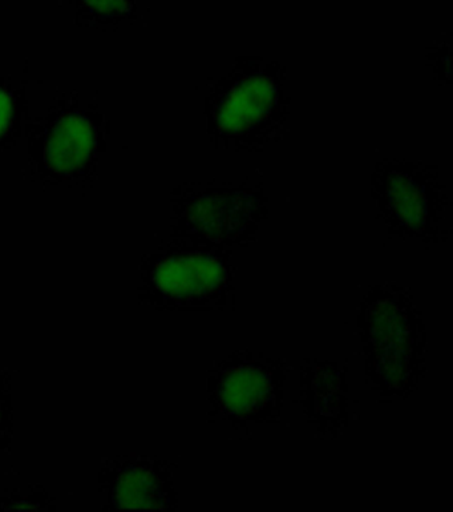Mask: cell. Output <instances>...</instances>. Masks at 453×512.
I'll return each instance as SVG.
<instances>
[{
    "label": "cell",
    "instance_id": "8",
    "mask_svg": "<svg viewBox=\"0 0 453 512\" xmlns=\"http://www.w3.org/2000/svg\"><path fill=\"white\" fill-rule=\"evenodd\" d=\"M100 126L83 110H60L48 116L34 141V152L48 175L71 179L83 175L96 157Z\"/></svg>",
    "mask_w": 453,
    "mask_h": 512
},
{
    "label": "cell",
    "instance_id": "3",
    "mask_svg": "<svg viewBox=\"0 0 453 512\" xmlns=\"http://www.w3.org/2000/svg\"><path fill=\"white\" fill-rule=\"evenodd\" d=\"M286 360L250 349L234 350L208 370V422L234 430L281 422L285 405Z\"/></svg>",
    "mask_w": 453,
    "mask_h": 512
},
{
    "label": "cell",
    "instance_id": "1",
    "mask_svg": "<svg viewBox=\"0 0 453 512\" xmlns=\"http://www.w3.org/2000/svg\"><path fill=\"white\" fill-rule=\"evenodd\" d=\"M281 64L238 58L206 95L208 135L217 147L260 151L272 143L289 114Z\"/></svg>",
    "mask_w": 453,
    "mask_h": 512
},
{
    "label": "cell",
    "instance_id": "13",
    "mask_svg": "<svg viewBox=\"0 0 453 512\" xmlns=\"http://www.w3.org/2000/svg\"><path fill=\"white\" fill-rule=\"evenodd\" d=\"M92 10L99 11L101 15H112V12H120L125 8L123 0H86Z\"/></svg>",
    "mask_w": 453,
    "mask_h": 512
},
{
    "label": "cell",
    "instance_id": "4",
    "mask_svg": "<svg viewBox=\"0 0 453 512\" xmlns=\"http://www.w3.org/2000/svg\"><path fill=\"white\" fill-rule=\"evenodd\" d=\"M172 205V237L232 252L254 243L268 219V199L258 184L184 185Z\"/></svg>",
    "mask_w": 453,
    "mask_h": 512
},
{
    "label": "cell",
    "instance_id": "9",
    "mask_svg": "<svg viewBox=\"0 0 453 512\" xmlns=\"http://www.w3.org/2000/svg\"><path fill=\"white\" fill-rule=\"evenodd\" d=\"M172 463L148 457L127 458L101 471L100 483L115 509L175 511L179 495Z\"/></svg>",
    "mask_w": 453,
    "mask_h": 512
},
{
    "label": "cell",
    "instance_id": "5",
    "mask_svg": "<svg viewBox=\"0 0 453 512\" xmlns=\"http://www.w3.org/2000/svg\"><path fill=\"white\" fill-rule=\"evenodd\" d=\"M371 193L388 236L426 245L447 243V187L434 165L382 160L371 175Z\"/></svg>",
    "mask_w": 453,
    "mask_h": 512
},
{
    "label": "cell",
    "instance_id": "6",
    "mask_svg": "<svg viewBox=\"0 0 453 512\" xmlns=\"http://www.w3.org/2000/svg\"><path fill=\"white\" fill-rule=\"evenodd\" d=\"M357 328L363 353L394 345L427 346L423 313L396 282L368 288L359 304Z\"/></svg>",
    "mask_w": 453,
    "mask_h": 512
},
{
    "label": "cell",
    "instance_id": "2",
    "mask_svg": "<svg viewBox=\"0 0 453 512\" xmlns=\"http://www.w3.org/2000/svg\"><path fill=\"white\" fill-rule=\"evenodd\" d=\"M233 252L173 237L144 258L141 300L161 310L212 312L234 302Z\"/></svg>",
    "mask_w": 453,
    "mask_h": 512
},
{
    "label": "cell",
    "instance_id": "10",
    "mask_svg": "<svg viewBox=\"0 0 453 512\" xmlns=\"http://www.w3.org/2000/svg\"><path fill=\"white\" fill-rule=\"evenodd\" d=\"M366 385L378 401H406L426 377L427 346L394 345L364 352Z\"/></svg>",
    "mask_w": 453,
    "mask_h": 512
},
{
    "label": "cell",
    "instance_id": "11",
    "mask_svg": "<svg viewBox=\"0 0 453 512\" xmlns=\"http://www.w3.org/2000/svg\"><path fill=\"white\" fill-rule=\"evenodd\" d=\"M12 433V407L10 382L6 373L0 370V450L8 446Z\"/></svg>",
    "mask_w": 453,
    "mask_h": 512
},
{
    "label": "cell",
    "instance_id": "12",
    "mask_svg": "<svg viewBox=\"0 0 453 512\" xmlns=\"http://www.w3.org/2000/svg\"><path fill=\"white\" fill-rule=\"evenodd\" d=\"M16 119H18V104H16L14 92L0 84V143L10 135Z\"/></svg>",
    "mask_w": 453,
    "mask_h": 512
},
{
    "label": "cell",
    "instance_id": "7",
    "mask_svg": "<svg viewBox=\"0 0 453 512\" xmlns=\"http://www.w3.org/2000/svg\"><path fill=\"white\" fill-rule=\"evenodd\" d=\"M349 361L303 358L299 368V403L306 422L322 441H335L350 423Z\"/></svg>",
    "mask_w": 453,
    "mask_h": 512
}]
</instances>
